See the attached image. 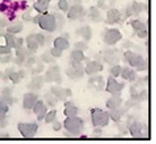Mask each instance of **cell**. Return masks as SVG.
I'll list each match as a JSON object with an SVG mask.
<instances>
[{
	"label": "cell",
	"mask_w": 156,
	"mask_h": 144,
	"mask_svg": "<svg viewBox=\"0 0 156 144\" xmlns=\"http://www.w3.org/2000/svg\"><path fill=\"white\" fill-rule=\"evenodd\" d=\"M0 100L4 101L6 105H12L14 102H15V99L12 97V89L9 87H6V89L2 90L1 92V97H0Z\"/></svg>",
	"instance_id": "obj_20"
},
{
	"label": "cell",
	"mask_w": 156,
	"mask_h": 144,
	"mask_svg": "<svg viewBox=\"0 0 156 144\" xmlns=\"http://www.w3.org/2000/svg\"><path fill=\"white\" fill-rule=\"evenodd\" d=\"M50 1L51 0H37V2H42V4H47V5L50 4Z\"/></svg>",
	"instance_id": "obj_58"
},
{
	"label": "cell",
	"mask_w": 156,
	"mask_h": 144,
	"mask_svg": "<svg viewBox=\"0 0 156 144\" xmlns=\"http://www.w3.org/2000/svg\"><path fill=\"white\" fill-rule=\"evenodd\" d=\"M70 60H73V61H76V62L84 61V60H85V55H84V51L77 50V49H75L74 51H71Z\"/></svg>",
	"instance_id": "obj_28"
},
{
	"label": "cell",
	"mask_w": 156,
	"mask_h": 144,
	"mask_svg": "<svg viewBox=\"0 0 156 144\" xmlns=\"http://www.w3.org/2000/svg\"><path fill=\"white\" fill-rule=\"evenodd\" d=\"M44 84V77L42 76H35L32 78L31 83L28 84V89L31 90H40Z\"/></svg>",
	"instance_id": "obj_23"
},
{
	"label": "cell",
	"mask_w": 156,
	"mask_h": 144,
	"mask_svg": "<svg viewBox=\"0 0 156 144\" xmlns=\"http://www.w3.org/2000/svg\"><path fill=\"white\" fill-rule=\"evenodd\" d=\"M63 127L71 135H79L84 129V120L77 116L67 117L63 121Z\"/></svg>",
	"instance_id": "obj_2"
},
{
	"label": "cell",
	"mask_w": 156,
	"mask_h": 144,
	"mask_svg": "<svg viewBox=\"0 0 156 144\" xmlns=\"http://www.w3.org/2000/svg\"><path fill=\"white\" fill-rule=\"evenodd\" d=\"M102 69H103V65H102L101 62L96 61V60H93V61H90L86 65V67L84 68V72H85L87 75L92 76V75L98 74V72H101Z\"/></svg>",
	"instance_id": "obj_15"
},
{
	"label": "cell",
	"mask_w": 156,
	"mask_h": 144,
	"mask_svg": "<svg viewBox=\"0 0 156 144\" xmlns=\"http://www.w3.org/2000/svg\"><path fill=\"white\" fill-rule=\"evenodd\" d=\"M50 92L53 94L58 100H61V101H65L67 98H70L71 95H73L71 90L62 89V87H60V86H52Z\"/></svg>",
	"instance_id": "obj_12"
},
{
	"label": "cell",
	"mask_w": 156,
	"mask_h": 144,
	"mask_svg": "<svg viewBox=\"0 0 156 144\" xmlns=\"http://www.w3.org/2000/svg\"><path fill=\"white\" fill-rule=\"evenodd\" d=\"M123 58H125V61H127L130 66L136 68L139 72L147 69V60H145L140 55H137V54H135L133 51L128 50L125 52Z\"/></svg>",
	"instance_id": "obj_1"
},
{
	"label": "cell",
	"mask_w": 156,
	"mask_h": 144,
	"mask_svg": "<svg viewBox=\"0 0 156 144\" xmlns=\"http://www.w3.org/2000/svg\"><path fill=\"white\" fill-rule=\"evenodd\" d=\"M9 54H12V48L0 44V55H9Z\"/></svg>",
	"instance_id": "obj_45"
},
{
	"label": "cell",
	"mask_w": 156,
	"mask_h": 144,
	"mask_svg": "<svg viewBox=\"0 0 156 144\" xmlns=\"http://www.w3.org/2000/svg\"><path fill=\"white\" fill-rule=\"evenodd\" d=\"M137 35L140 38V39H146L148 36V31L147 28H144V30H140V31L137 32Z\"/></svg>",
	"instance_id": "obj_50"
},
{
	"label": "cell",
	"mask_w": 156,
	"mask_h": 144,
	"mask_svg": "<svg viewBox=\"0 0 156 144\" xmlns=\"http://www.w3.org/2000/svg\"><path fill=\"white\" fill-rule=\"evenodd\" d=\"M26 47H27L28 50L33 51V52H35V51L39 49L40 44L36 42V40L33 38V34L28 35L27 38H26Z\"/></svg>",
	"instance_id": "obj_27"
},
{
	"label": "cell",
	"mask_w": 156,
	"mask_h": 144,
	"mask_svg": "<svg viewBox=\"0 0 156 144\" xmlns=\"http://www.w3.org/2000/svg\"><path fill=\"white\" fill-rule=\"evenodd\" d=\"M8 125V119L6 113H0V128H5Z\"/></svg>",
	"instance_id": "obj_43"
},
{
	"label": "cell",
	"mask_w": 156,
	"mask_h": 144,
	"mask_svg": "<svg viewBox=\"0 0 156 144\" xmlns=\"http://www.w3.org/2000/svg\"><path fill=\"white\" fill-rule=\"evenodd\" d=\"M130 94H131V100H133V101H139V100H138L139 92H137V90L135 86H131V87H130Z\"/></svg>",
	"instance_id": "obj_44"
},
{
	"label": "cell",
	"mask_w": 156,
	"mask_h": 144,
	"mask_svg": "<svg viewBox=\"0 0 156 144\" xmlns=\"http://www.w3.org/2000/svg\"><path fill=\"white\" fill-rule=\"evenodd\" d=\"M106 108L108 109H115L118 107H120L122 105V99L120 98V95H112L109 100L106 101Z\"/></svg>",
	"instance_id": "obj_22"
},
{
	"label": "cell",
	"mask_w": 156,
	"mask_h": 144,
	"mask_svg": "<svg viewBox=\"0 0 156 144\" xmlns=\"http://www.w3.org/2000/svg\"><path fill=\"white\" fill-rule=\"evenodd\" d=\"M121 20V13L115 9V8H112V9H109L108 10V14H106V24H115L119 23Z\"/></svg>",
	"instance_id": "obj_18"
},
{
	"label": "cell",
	"mask_w": 156,
	"mask_h": 144,
	"mask_svg": "<svg viewBox=\"0 0 156 144\" xmlns=\"http://www.w3.org/2000/svg\"><path fill=\"white\" fill-rule=\"evenodd\" d=\"M147 98H148L147 90H143L141 92H139V95H138V100H139V101H146Z\"/></svg>",
	"instance_id": "obj_47"
},
{
	"label": "cell",
	"mask_w": 156,
	"mask_h": 144,
	"mask_svg": "<svg viewBox=\"0 0 156 144\" xmlns=\"http://www.w3.org/2000/svg\"><path fill=\"white\" fill-rule=\"evenodd\" d=\"M67 12H68V18L71 20H79V18L84 17L86 14L85 8L83 7L82 5H74V6H71Z\"/></svg>",
	"instance_id": "obj_11"
},
{
	"label": "cell",
	"mask_w": 156,
	"mask_h": 144,
	"mask_svg": "<svg viewBox=\"0 0 156 144\" xmlns=\"http://www.w3.org/2000/svg\"><path fill=\"white\" fill-rule=\"evenodd\" d=\"M32 109H33L34 113L37 116V120H43V119H44V117H45V115H47V113H48L47 105H44V102H43L42 100H37Z\"/></svg>",
	"instance_id": "obj_14"
},
{
	"label": "cell",
	"mask_w": 156,
	"mask_h": 144,
	"mask_svg": "<svg viewBox=\"0 0 156 144\" xmlns=\"http://www.w3.org/2000/svg\"><path fill=\"white\" fill-rule=\"evenodd\" d=\"M39 129V125L35 123H20L18 131L24 137H33Z\"/></svg>",
	"instance_id": "obj_7"
},
{
	"label": "cell",
	"mask_w": 156,
	"mask_h": 144,
	"mask_svg": "<svg viewBox=\"0 0 156 144\" xmlns=\"http://www.w3.org/2000/svg\"><path fill=\"white\" fill-rule=\"evenodd\" d=\"M52 128H53V131L58 132V131H60V129L62 128V125H61V123L55 120V121H52Z\"/></svg>",
	"instance_id": "obj_52"
},
{
	"label": "cell",
	"mask_w": 156,
	"mask_h": 144,
	"mask_svg": "<svg viewBox=\"0 0 156 144\" xmlns=\"http://www.w3.org/2000/svg\"><path fill=\"white\" fill-rule=\"evenodd\" d=\"M78 111H79V110H78L77 107H75L74 105H71L66 107L63 113H65V116H67V117H74V116H77Z\"/></svg>",
	"instance_id": "obj_33"
},
{
	"label": "cell",
	"mask_w": 156,
	"mask_h": 144,
	"mask_svg": "<svg viewBox=\"0 0 156 144\" xmlns=\"http://www.w3.org/2000/svg\"><path fill=\"white\" fill-rule=\"evenodd\" d=\"M41 59H42L44 62H47V64L55 62V57H53V56H51L50 52H44V54L41 56Z\"/></svg>",
	"instance_id": "obj_39"
},
{
	"label": "cell",
	"mask_w": 156,
	"mask_h": 144,
	"mask_svg": "<svg viewBox=\"0 0 156 144\" xmlns=\"http://www.w3.org/2000/svg\"><path fill=\"white\" fill-rule=\"evenodd\" d=\"M44 98H45V100H47V102H48V105H50V107H55L57 103H58V99L53 95V94L51 93H47L45 95H44Z\"/></svg>",
	"instance_id": "obj_34"
},
{
	"label": "cell",
	"mask_w": 156,
	"mask_h": 144,
	"mask_svg": "<svg viewBox=\"0 0 156 144\" xmlns=\"http://www.w3.org/2000/svg\"><path fill=\"white\" fill-rule=\"evenodd\" d=\"M48 7H49V5L47 4H42V2H37L36 1L35 4L33 5V8L35 9L36 12L41 13V14H44V13L48 10Z\"/></svg>",
	"instance_id": "obj_35"
},
{
	"label": "cell",
	"mask_w": 156,
	"mask_h": 144,
	"mask_svg": "<svg viewBox=\"0 0 156 144\" xmlns=\"http://www.w3.org/2000/svg\"><path fill=\"white\" fill-rule=\"evenodd\" d=\"M88 18L92 22H100L101 20V14L98 12V7H90L88 12Z\"/></svg>",
	"instance_id": "obj_30"
},
{
	"label": "cell",
	"mask_w": 156,
	"mask_h": 144,
	"mask_svg": "<svg viewBox=\"0 0 156 144\" xmlns=\"http://www.w3.org/2000/svg\"><path fill=\"white\" fill-rule=\"evenodd\" d=\"M24 76H25V72H24V70H20V72H12L7 77L9 78L14 84H18V83L20 82V79H22Z\"/></svg>",
	"instance_id": "obj_26"
},
{
	"label": "cell",
	"mask_w": 156,
	"mask_h": 144,
	"mask_svg": "<svg viewBox=\"0 0 156 144\" xmlns=\"http://www.w3.org/2000/svg\"><path fill=\"white\" fill-rule=\"evenodd\" d=\"M122 38V34L117 28H110L104 33V42L108 46H113L117 42H119Z\"/></svg>",
	"instance_id": "obj_10"
},
{
	"label": "cell",
	"mask_w": 156,
	"mask_h": 144,
	"mask_svg": "<svg viewBox=\"0 0 156 144\" xmlns=\"http://www.w3.org/2000/svg\"><path fill=\"white\" fill-rule=\"evenodd\" d=\"M37 24L40 25V28L48 32H55L57 30V22H55V15L51 14H43L40 15L39 22Z\"/></svg>",
	"instance_id": "obj_4"
},
{
	"label": "cell",
	"mask_w": 156,
	"mask_h": 144,
	"mask_svg": "<svg viewBox=\"0 0 156 144\" xmlns=\"http://www.w3.org/2000/svg\"><path fill=\"white\" fill-rule=\"evenodd\" d=\"M12 60V56L10 54L9 55H1L0 56V62H2V64H7Z\"/></svg>",
	"instance_id": "obj_51"
},
{
	"label": "cell",
	"mask_w": 156,
	"mask_h": 144,
	"mask_svg": "<svg viewBox=\"0 0 156 144\" xmlns=\"http://www.w3.org/2000/svg\"><path fill=\"white\" fill-rule=\"evenodd\" d=\"M84 66L82 65V62H76L70 60V67L66 70L67 76L71 79H78L82 78L84 76Z\"/></svg>",
	"instance_id": "obj_5"
},
{
	"label": "cell",
	"mask_w": 156,
	"mask_h": 144,
	"mask_svg": "<svg viewBox=\"0 0 156 144\" xmlns=\"http://www.w3.org/2000/svg\"><path fill=\"white\" fill-rule=\"evenodd\" d=\"M121 69H122V67L120 65H113L112 68L110 69V74L112 77H118V76H120V73H121Z\"/></svg>",
	"instance_id": "obj_38"
},
{
	"label": "cell",
	"mask_w": 156,
	"mask_h": 144,
	"mask_svg": "<svg viewBox=\"0 0 156 144\" xmlns=\"http://www.w3.org/2000/svg\"><path fill=\"white\" fill-rule=\"evenodd\" d=\"M131 26H133V28L136 32L140 31V30H144V28H147L146 25H145L143 22H140V20H131Z\"/></svg>",
	"instance_id": "obj_36"
},
{
	"label": "cell",
	"mask_w": 156,
	"mask_h": 144,
	"mask_svg": "<svg viewBox=\"0 0 156 144\" xmlns=\"http://www.w3.org/2000/svg\"><path fill=\"white\" fill-rule=\"evenodd\" d=\"M75 49L85 51L86 49H87V44H86L85 42H77V43H75Z\"/></svg>",
	"instance_id": "obj_48"
},
{
	"label": "cell",
	"mask_w": 156,
	"mask_h": 144,
	"mask_svg": "<svg viewBox=\"0 0 156 144\" xmlns=\"http://www.w3.org/2000/svg\"><path fill=\"white\" fill-rule=\"evenodd\" d=\"M0 137H9V134H0Z\"/></svg>",
	"instance_id": "obj_59"
},
{
	"label": "cell",
	"mask_w": 156,
	"mask_h": 144,
	"mask_svg": "<svg viewBox=\"0 0 156 144\" xmlns=\"http://www.w3.org/2000/svg\"><path fill=\"white\" fill-rule=\"evenodd\" d=\"M43 68H44V66H43L42 64H37V67L34 68V69H32V74H39V73H41L43 70Z\"/></svg>",
	"instance_id": "obj_53"
},
{
	"label": "cell",
	"mask_w": 156,
	"mask_h": 144,
	"mask_svg": "<svg viewBox=\"0 0 156 144\" xmlns=\"http://www.w3.org/2000/svg\"><path fill=\"white\" fill-rule=\"evenodd\" d=\"M4 39L6 46H8L9 48H15V41H16L15 35L10 34V33H6V34H4Z\"/></svg>",
	"instance_id": "obj_32"
},
{
	"label": "cell",
	"mask_w": 156,
	"mask_h": 144,
	"mask_svg": "<svg viewBox=\"0 0 156 144\" xmlns=\"http://www.w3.org/2000/svg\"><path fill=\"white\" fill-rule=\"evenodd\" d=\"M76 34L80 35L85 41H88V40L92 39V30H90V26H83V28H78L76 31Z\"/></svg>",
	"instance_id": "obj_25"
},
{
	"label": "cell",
	"mask_w": 156,
	"mask_h": 144,
	"mask_svg": "<svg viewBox=\"0 0 156 144\" xmlns=\"http://www.w3.org/2000/svg\"><path fill=\"white\" fill-rule=\"evenodd\" d=\"M104 84L105 83H104L103 77L98 76V75H96V76L92 75V77L88 79V87L94 89L95 91H102L104 89Z\"/></svg>",
	"instance_id": "obj_16"
},
{
	"label": "cell",
	"mask_w": 156,
	"mask_h": 144,
	"mask_svg": "<svg viewBox=\"0 0 156 144\" xmlns=\"http://www.w3.org/2000/svg\"><path fill=\"white\" fill-rule=\"evenodd\" d=\"M33 38L36 40V42L39 43L40 46H44V43H45V36L41 33H35V34H33Z\"/></svg>",
	"instance_id": "obj_40"
},
{
	"label": "cell",
	"mask_w": 156,
	"mask_h": 144,
	"mask_svg": "<svg viewBox=\"0 0 156 144\" xmlns=\"http://www.w3.org/2000/svg\"><path fill=\"white\" fill-rule=\"evenodd\" d=\"M103 58H104V61L108 62L109 65H117L119 60H120L119 52H118V50H114V49H106V50H104Z\"/></svg>",
	"instance_id": "obj_13"
},
{
	"label": "cell",
	"mask_w": 156,
	"mask_h": 144,
	"mask_svg": "<svg viewBox=\"0 0 156 144\" xmlns=\"http://www.w3.org/2000/svg\"><path fill=\"white\" fill-rule=\"evenodd\" d=\"M120 75L122 76L123 79H127L129 82H133L137 77L135 70H133L131 68H129V67H123V68L121 69Z\"/></svg>",
	"instance_id": "obj_21"
},
{
	"label": "cell",
	"mask_w": 156,
	"mask_h": 144,
	"mask_svg": "<svg viewBox=\"0 0 156 144\" xmlns=\"http://www.w3.org/2000/svg\"><path fill=\"white\" fill-rule=\"evenodd\" d=\"M53 44H55V48H58L60 50H66L69 48V42L67 38H63V36H59L53 41Z\"/></svg>",
	"instance_id": "obj_24"
},
{
	"label": "cell",
	"mask_w": 156,
	"mask_h": 144,
	"mask_svg": "<svg viewBox=\"0 0 156 144\" xmlns=\"http://www.w3.org/2000/svg\"><path fill=\"white\" fill-rule=\"evenodd\" d=\"M126 113H127V107H126V108H122L120 105V107H118L115 109H110L109 116L113 121L119 123V121L121 120V117L123 116Z\"/></svg>",
	"instance_id": "obj_19"
},
{
	"label": "cell",
	"mask_w": 156,
	"mask_h": 144,
	"mask_svg": "<svg viewBox=\"0 0 156 144\" xmlns=\"http://www.w3.org/2000/svg\"><path fill=\"white\" fill-rule=\"evenodd\" d=\"M125 87V83H119L114 77L108 78V83H106V91L111 93L112 95H120L121 91Z\"/></svg>",
	"instance_id": "obj_8"
},
{
	"label": "cell",
	"mask_w": 156,
	"mask_h": 144,
	"mask_svg": "<svg viewBox=\"0 0 156 144\" xmlns=\"http://www.w3.org/2000/svg\"><path fill=\"white\" fill-rule=\"evenodd\" d=\"M23 20H27V22H30V20H33V18L31 17V15H30V13H26V14H24V15H23Z\"/></svg>",
	"instance_id": "obj_56"
},
{
	"label": "cell",
	"mask_w": 156,
	"mask_h": 144,
	"mask_svg": "<svg viewBox=\"0 0 156 144\" xmlns=\"http://www.w3.org/2000/svg\"><path fill=\"white\" fill-rule=\"evenodd\" d=\"M130 7V10H131V14L133 15H138L140 12L144 10V8L146 9L147 8V5H144V4H140V2H137V1H133L131 6H129Z\"/></svg>",
	"instance_id": "obj_29"
},
{
	"label": "cell",
	"mask_w": 156,
	"mask_h": 144,
	"mask_svg": "<svg viewBox=\"0 0 156 144\" xmlns=\"http://www.w3.org/2000/svg\"><path fill=\"white\" fill-rule=\"evenodd\" d=\"M58 7H59L60 10H62V12H67V10L69 9V4H68V1H67V0H59Z\"/></svg>",
	"instance_id": "obj_41"
},
{
	"label": "cell",
	"mask_w": 156,
	"mask_h": 144,
	"mask_svg": "<svg viewBox=\"0 0 156 144\" xmlns=\"http://www.w3.org/2000/svg\"><path fill=\"white\" fill-rule=\"evenodd\" d=\"M55 117H57V110H51L50 113H47L44 119H45V123L47 124H51L52 121L55 120Z\"/></svg>",
	"instance_id": "obj_37"
},
{
	"label": "cell",
	"mask_w": 156,
	"mask_h": 144,
	"mask_svg": "<svg viewBox=\"0 0 156 144\" xmlns=\"http://www.w3.org/2000/svg\"><path fill=\"white\" fill-rule=\"evenodd\" d=\"M37 101V94L35 93H32V92H28V93H25L24 94V98H23V107L24 109H32L34 105H35V102Z\"/></svg>",
	"instance_id": "obj_17"
},
{
	"label": "cell",
	"mask_w": 156,
	"mask_h": 144,
	"mask_svg": "<svg viewBox=\"0 0 156 144\" xmlns=\"http://www.w3.org/2000/svg\"><path fill=\"white\" fill-rule=\"evenodd\" d=\"M127 127H128L129 132L133 137H143V128L144 125H141L139 121H137L133 116H129L127 119Z\"/></svg>",
	"instance_id": "obj_6"
},
{
	"label": "cell",
	"mask_w": 156,
	"mask_h": 144,
	"mask_svg": "<svg viewBox=\"0 0 156 144\" xmlns=\"http://www.w3.org/2000/svg\"><path fill=\"white\" fill-rule=\"evenodd\" d=\"M8 25V22L7 20H5V18H0V28H6Z\"/></svg>",
	"instance_id": "obj_55"
},
{
	"label": "cell",
	"mask_w": 156,
	"mask_h": 144,
	"mask_svg": "<svg viewBox=\"0 0 156 144\" xmlns=\"http://www.w3.org/2000/svg\"><path fill=\"white\" fill-rule=\"evenodd\" d=\"M22 31H23V23L22 22H16V23L12 24L10 26H8L7 28V33H10V34H17Z\"/></svg>",
	"instance_id": "obj_31"
},
{
	"label": "cell",
	"mask_w": 156,
	"mask_h": 144,
	"mask_svg": "<svg viewBox=\"0 0 156 144\" xmlns=\"http://www.w3.org/2000/svg\"><path fill=\"white\" fill-rule=\"evenodd\" d=\"M55 22H57V30H60L63 26V24H65V20H63V17L60 14L55 15Z\"/></svg>",
	"instance_id": "obj_42"
},
{
	"label": "cell",
	"mask_w": 156,
	"mask_h": 144,
	"mask_svg": "<svg viewBox=\"0 0 156 144\" xmlns=\"http://www.w3.org/2000/svg\"><path fill=\"white\" fill-rule=\"evenodd\" d=\"M23 42H24V40L22 39V38H16V41H15V48L16 49L23 47Z\"/></svg>",
	"instance_id": "obj_54"
},
{
	"label": "cell",
	"mask_w": 156,
	"mask_h": 144,
	"mask_svg": "<svg viewBox=\"0 0 156 144\" xmlns=\"http://www.w3.org/2000/svg\"><path fill=\"white\" fill-rule=\"evenodd\" d=\"M90 117H92V124L94 127L108 126L110 121L109 113L102 109H98V108H93L90 110Z\"/></svg>",
	"instance_id": "obj_3"
},
{
	"label": "cell",
	"mask_w": 156,
	"mask_h": 144,
	"mask_svg": "<svg viewBox=\"0 0 156 144\" xmlns=\"http://www.w3.org/2000/svg\"><path fill=\"white\" fill-rule=\"evenodd\" d=\"M8 107H9V105H6L4 101H1V100H0V113H7L8 109H9Z\"/></svg>",
	"instance_id": "obj_49"
},
{
	"label": "cell",
	"mask_w": 156,
	"mask_h": 144,
	"mask_svg": "<svg viewBox=\"0 0 156 144\" xmlns=\"http://www.w3.org/2000/svg\"><path fill=\"white\" fill-rule=\"evenodd\" d=\"M44 81L45 82H57L61 83L62 78L60 74V68L58 66H52L45 72L44 74Z\"/></svg>",
	"instance_id": "obj_9"
},
{
	"label": "cell",
	"mask_w": 156,
	"mask_h": 144,
	"mask_svg": "<svg viewBox=\"0 0 156 144\" xmlns=\"http://www.w3.org/2000/svg\"><path fill=\"white\" fill-rule=\"evenodd\" d=\"M50 54L51 56H53L55 58H58V57H60V56L62 55V50H60V49H58V48H52L50 50Z\"/></svg>",
	"instance_id": "obj_46"
},
{
	"label": "cell",
	"mask_w": 156,
	"mask_h": 144,
	"mask_svg": "<svg viewBox=\"0 0 156 144\" xmlns=\"http://www.w3.org/2000/svg\"><path fill=\"white\" fill-rule=\"evenodd\" d=\"M101 134H102L101 127H95V129H94V135H101Z\"/></svg>",
	"instance_id": "obj_57"
}]
</instances>
